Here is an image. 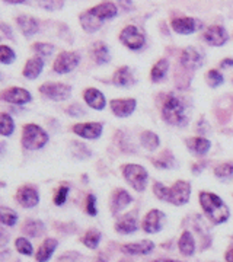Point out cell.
Returning <instances> with one entry per match:
<instances>
[{"label":"cell","instance_id":"37","mask_svg":"<svg viewBox=\"0 0 233 262\" xmlns=\"http://www.w3.org/2000/svg\"><path fill=\"white\" fill-rule=\"evenodd\" d=\"M32 50L38 53L41 57H48L53 54V51H54V47L51 46V44H44V42H37V44H34L32 46Z\"/></svg>","mask_w":233,"mask_h":262},{"label":"cell","instance_id":"13","mask_svg":"<svg viewBox=\"0 0 233 262\" xmlns=\"http://www.w3.org/2000/svg\"><path fill=\"white\" fill-rule=\"evenodd\" d=\"M203 56H201V53L196 50V48L193 47H188L185 48L184 51H182V54H181V63L182 66L188 69V70H196L198 67H201L203 66Z\"/></svg>","mask_w":233,"mask_h":262},{"label":"cell","instance_id":"24","mask_svg":"<svg viewBox=\"0 0 233 262\" xmlns=\"http://www.w3.org/2000/svg\"><path fill=\"white\" fill-rule=\"evenodd\" d=\"M112 82L118 86H131L134 83V76H133V72L129 67H121L115 72V75L112 77Z\"/></svg>","mask_w":233,"mask_h":262},{"label":"cell","instance_id":"18","mask_svg":"<svg viewBox=\"0 0 233 262\" xmlns=\"http://www.w3.org/2000/svg\"><path fill=\"white\" fill-rule=\"evenodd\" d=\"M89 12H91L98 20L103 22L105 19H111L114 18V16H117L118 9H117V6H115L114 3H101V5L95 6L92 9H89Z\"/></svg>","mask_w":233,"mask_h":262},{"label":"cell","instance_id":"21","mask_svg":"<svg viewBox=\"0 0 233 262\" xmlns=\"http://www.w3.org/2000/svg\"><path fill=\"white\" fill-rule=\"evenodd\" d=\"M137 219L134 214H127L121 217L117 223H115V230L120 233H133L137 230Z\"/></svg>","mask_w":233,"mask_h":262},{"label":"cell","instance_id":"42","mask_svg":"<svg viewBox=\"0 0 233 262\" xmlns=\"http://www.w3.org/2000/svg\"><path fill=\"white\" fill-rule=\"evenodd\" d=\"M86 211H88V214L96 215V196L92 194H89L88 200H86Z\"/></svg>","mask_w":233,"mask_h":262},{"label":"cell","instance_id":"20","mask_svg":"<svg viewBox=\"0 0 233 262\" xmlns=\"http://www.w3.org/2000/svg\"><path fill=\"white\" fill-rule=\"evenodd\" d=\"M155 245L150 241H141L137 244H127L122 246V252L130 253V255H147L153 251Z\"/></svg>","mask_w":233,"mask_h":262},{"label":"cell","instance_id":"29","mask_svg":"<svg viewBox=\"0 0 233 262\" xmlns=\"http://www.w3.org/2000/svg\"><path fill=\"white\" fill-rule=\"evenodd\" d=\"M166 72H168V60L162 58V60H159L158 63L153 66L150 77H152L153 82H160L166 76Z\"/></svg>","mask_w":233,"mask_h":262},{"label":"cell","instance_id":"27","mask_svg":"<svg viewBox=\"0 0 233 262\" xmlns=\"http://www.w3.org/2000/svg\"><path fill=\"white\" fill-rule=\"evenodd\" d=\"M92 57L98 64H105L110 61V50L103 42H95L92 46Z\"/></svg>","mask_w":233,"mask_h":262},{"label":"cell","instance_id":"19","mask_svg":"<svg viewBox=\"0 0 233 262\" xmlns=\"http://www.w3.org/2000/svg\"><path fill=\"white\" fill-rule=\"evenodd\" d=\"M131 201H133V198H131V195L127 191H124V189H117V191H114V194H112L111 198L112 213H114V214L118 213L120 210H122V208H125V207L129 206Z\"/></svg>","mask_w":233,"mask_h":262},{"label":"cell","instance_id":"39","mask_svg":"<svg viewBox=\"0 0 233 262\" xmlns=\"http://www.w3.org/2000/svg\"><path fill=\"white\" fill-rule=\"evenodd\" d=\"M215 173L217 178H229L233 175V165L232 163H223L215 169Z\"/></svg>","mask_w":233,"mask_h":262},{"label":"cell","instance_id":"31","mask_svg":"<svg viewBox=\"0 0 233 262\" xmlns=\"http://www.w3.org/2000/svg\"><path fill=\"white\" fill-rule=\"evenodd\" d=\"M140 141H141V144L146 147L147 150H156L159 146V137L155 134V133H152V131H144L141 136H140Z\"/></svg>","mask_w":233,"mask_h":262},{"label":"cell","instance_id":"46","mask_svg":"<svg viewBox=\"0 0 233 262\" xmlns=\"http://www.w3.org/2000/svg\"><path fill=\"white\" fill-rule=\"evenodd\" d=\"M226 259H227V262H233V248L230 251H227V253H226Z\"/></svg>","mask_w":233,"mask_h":262},{"label":"cell","instance_id":"32","mask_svg":"<svg viewBox=\"0 0 233 262\" xmlns=\"http://www.w3.org/2000/svg\"><path fill=\"white\" fill-rule=\"evenodd\" d=\"M15 130V122L12 120V117L8 114H2L0 115V133L2 136L8 137Z\"/></svg>","mask_w":233,"mask_h":262},{"label":"cell","instance_id":"3","mask_svg":"<svg viewBox=\"0 0 233 262\" xmlns=\"http://www.w3.org/2000/svg\"><path fill=\"white\" fill-rule=\"evenodd\" d=\"M162 115L165 121L177 125V127H184L188 122V117L185 113V105L184 102L177 98L175 95L169 94L165 96L163 103H162Z\"/></svg>","mask_w":233,"mask_h":262},{"label":"cell","instance_id":"15","mask_svg":"<svg viewBox=\"0 0 233 262\" xmlns=\"http://www.w3.org/2000/svg\"><path fill=\"white\" fill-rule=\"evenodd\" d=\"M227 32L226 29L219 27V25H213L210 28H207V31L204 32V39L210 44V46H215V47H220L226 44L227 41Z\"/></svg>","mask_w":233,"mask_h":262},{"label":"cell","instance_id":"34","mask_svg":"<svg viewBox=\"0 0 233 262\" xmlns=\"http://www.w3.org/2000/svg\"><path fill=\"white\" fill-rule=\"evenodd\" d=\"M0 219H2V223L6 226H15L18 222V214L15 211H12L6 207H2L0 208Z\"/></svg>","mask_w":233,"mask_h":262},{"label":"cell","instance_id":"38","mask_svg":"<svg viewBox=\"0 0 233 262\" xmlns=\"http://www.w3.org/2000/svg\"><path fill=\"white\" fill-rule=\"evenodd\" d=\"M15 60V53L13 50L9 48L8 46H2L0 47V61L3 64H10Z\"/></svg>","mask_w":233,"mask_h":262},{"label":"cell","instance_id":"23","mask_svg":"<svg viewBox=\"0 0 233 262\" xmlns=\"http://www.w3.org/2000/svg\"><path fill=\"white\" fill-rule=\"evenodd\" d=\"M18 27L19 29L27 35V37H32V35H35L38 32V22L34 18H31V16H27V15H24V16H19L18 18Z\"/></svg>","mask_w":233,"mask_h":262},{"label":"cell","instance_id":"16","mask_svg":"<svg viewBox=\"0 0 233 262\" xmlns=\"http://www.w3.org/2000/svg\"><path fill=\"white\" fill-rule=\"evenodd\" d=\"M111 110L120 118L129 117L136 110V99H114L111 101Z\"/></svg>","mask_w":233,"mask_h":262},{"label":"cell","instance_id":"45","mask_svg":"<svg viewBox=\"0 0 233 262\" xmlns=\"http://www.w3.org/2000/svg\"><path fill=\"white\" fill-rule=\"evenodd\" d=\"M220 66L222 67H233V58H226V60H223L222 63H220Z\"/></svg>","mask_w":233,"mask_h":262},{"label":"cell","instance_id":"14","mask_svg":"<svg viewBox=\"0 0 233 262\" xmlns=\"http://www.w3.org/2000/svg\"><path fill=\"white\" fill-rule=\"evenodd\" d=\"M2 98L6 102L24 105V103H28L31 101V94L27 89H22V88H9L3 92Z\"/></svg>","mask_w":233,"mask_h":262},{"label":"cell","instance_id":"26","mask_svg":"<svg viewBox=\"0 0 233 262\" xmlns=\"http://www.w3.org/2000/svg\"><path fill=\"white\" fill-rule=\"evenodd\" d=\"M186 146L196 155H205L208 149H210V141L204 139V137H194V139H188L186 140Z\"/></svg>","mask_w":233,"mask_h":262},{"label":"cell","instance_id":"8","mask_svg":"<svg viewBox=\"0 0 233 262\" xmlns=\"http://www.w3.org/2000/svg\"><path fill=\"white\" fill-rule=\"evenodd\" d=\"M80 58L77 53H72V51H65L60 56L57 57L56 63H54V72L56 73H69L72 70H75L77 64H79Z\"/></svg>","mask_w":233,"mask_h":262},{"label":"cell","instance_id":"35","mask_svg":"<svg viewBox=\"0 0 233 262\" xmlns=\"http://www.w3.org/2000/svg\"><path fill=\"white\" fill-rule=\"evenodd\" d=\"M83 244L88 246V248H91V249H95L98 245H99V241H101V233L98 232V230H89L88 233L83 236Z\"/></svg>","mask_w":233,"mask_h":262},{"label":"cell","instance_id":"4","mask_svg":"<svg viewBox=\"0 0 233 262\" xmlns=\"http://www.w3.org/2000/svg\"><path fill=\"white\" fill-rule=\"evenodd\" d=\"M48 141V134L39 125L27 124L22 130V144L28 150H38L44 147Z\"/></svg>","mask_w":233,"mask_h":262},{"label":"cell","instance_id":"1","mask_svg":"<svg viewBox=\"0 0 233 262\" xmlns=\"http://www.w3.org/2000/svg\"><path fill=\"white\" fill-rule=\"evenodd\" d=\"M153 192L159 200L168 201V203L175 204V206H182V204L188 203V200H189L191 187L185 181H177L171 188L165 187L160 182H156L153 187Z\"/></svg>","mask_w":233,"mask_h":262},{"label":"cell","instance_id":"44","mask_svg":"<svg viewBox=\"0 0 233 262\" xmlns=\"http://www.w3.org/2000/svg\"><path fill=\"white\" fill-rule=\"evenodd\" d=\"M69 113L72 114V115H79V114H83V111L79 110L77 105H73V108H69Z\"/></svg>","mask_w":233,"mask_h":262},{"label":"cell","instance_id":"11","mask_svg":"<svg viewBox=\"0 0 233 262\" xmlns=\"http://www.w3.org/2000/svg\"><path fill=\"white\" fill-rule=\"evenodd\" d=\"M163 220H165V214L160 210H152L149 211L144 220H143V229L147 233H158L159 230L163 226Z\"/></svg>","mask_w":233,"mask_h":262},{"label":"cell","instance_id":"30","mask_svg":"<svg viewBox=\"0 0 233 262\" xmlns=\"http://www.w3.org/2000/svg\"><path fill=\"white\" fill-rule=\"evenodd\" d=\"M153 163H155V166L156 168H163V169H169V168H174L175 166V159H174V156H172V153L169 151V150H165L159 158L153 160Z\"/></svg>","mask_w":233,"mask_h":262},{"label":"cell","instance_id":"25","mask_svg":"<svg viewBox=\"0 0 233 262\" xmlns=\"http://www.w3.org/2000/svg\"><path fill=\"white\" fill-rule=\"evenodd\" d=\"M57 248V241L54 239H46L43 245L39 246V249H38L37 252V261L38 262H47L50 258H51V255L53 252L56 251Z\"/></svg>","mask_w":233,"mask_h":262},{"label":"cell","instance_id":"22","mask_svg":"<svg viewBox=\"0 0 233 262\" xmlns=\"http://www.w3.org/2000/svg\"><path fill=\"white\" fill-rule=\"evenodd\" d=\"M43 67H44V60L43 58H39V57L29 58L25 67H24V76L27 79H35L43 72Z\"/></svg>","mask_w":233,"mask_h":262},{"label":"cell","instance_id":"6","mask_svg":"<svg viewBox=\"0 0 233 262\" xmlns=\"http://www.w3.org/2000/svg\"><path fill=\"white\" fill-rule=\"evenodd\" d=\"M39 92L53 101H65L72 94V88L63 83H47L39 88Z\"/></svg>","mask_w":233,"mask_h":262},{"label":"cell","instance_id":"41","mask_svg":"<svg viewBox=\"0 0 233 262\" xmlns=\"http://www.w3.org/2000/svg\"><path fill=\"white\" fill-rule=\"evenodd\" d=\"M67 194H69V187H61L58 191H57L56 196H54V203H56V206H61V204H65L66 198H67Z\"/></svg>","mask_w":233,"mask_h":262},{"label":"cell","instance_id":"7","mask_svg":"<svg viewBox=\"0 0 233 262\" xmlns=\"http://www.w3.org/2000/svg\"><path fill=\"white\" fill-rule=\"evenodd\" d=\"M120 39L124 46H127L131 50H139L144 46V35L133 25L122 29L120 34Z\"/></svg>","mask_w":233,"mask_h":262},{"label":"cell","instance_id":"36","mask_svg":"<svg viewBox=\"0 0 233 262\" xmlns=\"http://www.w3.org/2000/svg\"><path fill=\"white\" fill-rule=\"evenodd\" d=\"M207 83L210 84L211 88H217L223 83V76L219 70H210L207 73Z\"/></svg>","mask_w":233,"mask_h":262},{"label":"cell","instance_id":"48","mask_svg":"<svg viewBox=\"0 0 233 262\" xmlns=\"http://www.w3.org/2000/svg\"><path fill=\"white\" fill-rule=\"evenodd\" d=\"M156 262H177V261H169V259H159Z\"/></svg>","mask_w":233,"mask_h":262},{"label":"cell","instance_id":"10","mask_svg":"<svg viewBox=\"0 0 233 262\" xmlns=\"http://www.w3.org/2000/svg\"><path fill=\"white\" fill-rule=\"evenodd\" d=\"M201 27H203V24L194 18H177L172 20L174 31L178 32V34H184V35L193 34V32L198 31Z\"/></svg>","mask_w":233,"mask_h":262},{"label":"cell","instance_id":"33","mask_svg":"<svg viewBox=\"0 0 233 262\" xmlns=\"http://www.w3.org/2000/svg\"><path fill=\"white\" fill-rule=\"evenodd\" d=\"M22 230L28 234V236L35 237V236H39V234L44 232V225L41 222H38V220H28L25 223V226L22 227Z\"/></svg>","mask_w":233,"mask_h":262},{"label":"cell","instance_id":"2","mask_svg":"<svg viewBox=\"0 0 233 262\" xmlns=\"http://www.w3.org/2000/svg\"><path fill=\"white\" fill-rule=\"evenodd\" d=\"M200 204L203 207L205 215L216 225L224 223L229 219V215H230L229 208L222 201V198L217 196L216 194H211V192L203 191L200 194Z\"/></svg>","mask_w":233,"mask_h":262},{"label":"cell","instance_id":"5","mask_svg":"<svg viewBox=\"0 0 233 262\" xmlns=\"http://www.w3.org/2000/svg\"><path fill=\"white\" fill-rule=\"evenodd\" d=\"M122 175L136 191H143L147 184V170L140 165L122 166Z\"/></svg>","mask_w":233,"mask_h":262},{"label":"cell","instance_id":"9","mask_svg":"<svg viewBox=\"0 0 233 262\" xmlns=\"http://www.w3.org/2000/svg\"><path fill=\"white\" fill-rule=\"evenodd\" d=\"M77 136L83 137V139H89V140H95L102 134V124L99 122H84V124H76L73 127Z\"/></svg>","mask_w":233,"mask_h":262},{"label":"cell","instance_id":"12","mask_svg":"<svg viewBox=\"0 0 233 262\" xmlns=\"http://www.w3.org/2000/svg\"><path fill=\"white\" fill-rule=\"evenodd\" d=\"M16 200H18V203L22 207L32 208V207H35L38 204L39 195H38V191L35 188L27 185V187L19 188L18 192H16Z\"/></svg>","mask_w":233,"mask_h":262},{"label":"cell","instance_id":"28","mask_svg":"<svg viewBox=\"0 0 233 262\" xmlns=\"http://www.w3.org/2000/svg\"><path fill=\"white\" fill-rule=\"evenodd\" d=\"M179 251L182 255H185V256H191L194 251H196V242H194V237H193V234L189 233V232H184V234L181 236V239H179Z\"/></svg>","mask_w":233,"mask_h":262},{"label":"cell","instance_id":"43","mask_svg":"<svg viewBox=\"0 0 233 262\" xmlns=\"http://www.w3.org/2000/svg\"><path fill=\"white\" fill-rule=\"evenodd\" d=\"M37 5L38 6H41V8H44V9L54 10L58 9V8H61V6H63V2H39Z\"/></svg>","mask_w":233,"mask_h":262},{"label":"cell","instance_id":"17","mask_svg":"<svg viewBox=\"0 0 233 262\" xmlns=\"http://www.w3.org/2000/svg\"><path fill=\"white\" fill-rule=\"evenodd\" d=\"M84 102L88 103L91 108L93 110H103L105 108V103H107V99L101 91L95 89V88H89L84 91Z\"/></svg>","mask_w":233,"mask_h":262},{"label":"cell","instance_id":"40","mask_svg":"<svg viewBox=\"0 0 233 262\" xmlns=\"http://www.w3.org/2000/svg\"><path fill=\"white\" fill-rule=\"evenodd\" d=\"M15 245H16V249H18L19 253H24V255H31L32 253V245L29 244L25 237L16 239Z\"/></svg>","mask_w":233,"mask_h":262},{"label":"cell","instance_id":"47","mask_svg":"<svg viewBox=\"0 0 233 262\" xmlns=\"http://www.w3.org/2000/svg\"><path fill=\"white\" fill-rule=\"evenodd\" d=\"M96 262H107V259H105V258H103L102 255H99V258H98V259H96Z\"/></svg>","mask_w":233,"mask_h":262}]
</instances>
